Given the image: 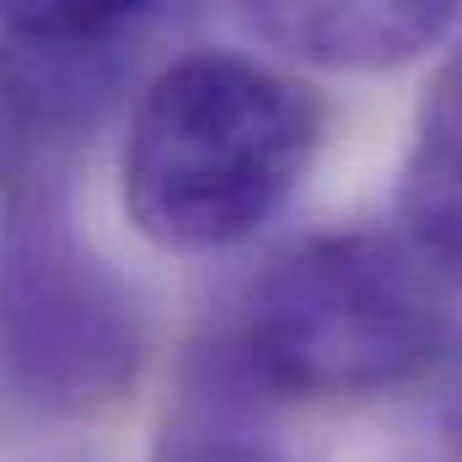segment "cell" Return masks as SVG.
Segmentation results:
<instances>
[{"label": "cell", "mask_w": 462, "mask_h": 462, "mask_svg": "<svg viewBox=\"0 0 462 462\" xmlns=\"http://www.w3.org/2000/svg\"><path fill=\"white\" fill-rule=\"evenodd\" d=\"M38 145H43V118L32 108V92L22 81V70L0 49V183L27 178Z\"/></svg>", "instance_id": "cell-8"}, {"label": "cell", "mask_w": 462, "mask_h": 462, "mask_svg": "<svg viewBox=\"0 0 462 462\" xmlns=\"http://www.w3.org/2000/svg\"><path fill=\"white\" fill-rule=\"evenodd\" d=\"M145 323L81 236L60 172H27L0 210V371L38 414H97L129 393Z\"/></svg>", "instance_id": "cell-3"}, {"label": "cell", "mask_w": 462, "mask_h": 462, "mask_svg": "<svg viewBox=\"0 0 462 462\" xmlns=\"http://www.w3.org/2000/svg\"><path fill=\"white\" fill-rule=\"evenodd\" d=\"M452 441H457V452H462V393H457V403H452Z\"/></svg>", "instance_id": "cell-9"}, {"label": "cell", "mask_w": 462, "mask_h": 462, "mask_svg": "<svg viewBox=\"0 0 462 462\" xmlns=\"http://www.w3.org/2000/svg\"><path fill=\"white\" fill-rule=\"evenodd\" d=\"M323 97L247 54L172 60L124 140V210L156 247L216 253L274 221L323 145Z\"/></svg>", "instance_id": "cell-1"}, {"label": "cell", "mask_w": 462, "mask_h": 462, "mask_svg": "<svg viewBox=\"0 0 462 462\" xmlns=\"http://www.w3.org/2000/svg\"><path fill=\"white\" fill-rule=\"evenodd\" d=\"M258 398L194 349L178 403L167 409L151 462H296L263 425Z\"/></svg>", "instance_id": "cell-6"}, {"label": "cell", "mask_w": 462, "mask_h": 462, "mask_svg": "<svg viewBox=\"0 0 462 462\" xmlns=\"http://www.w3.org/2000/svg\"><path fill=\"white\" fill-rule=\"evenodd\" d=\"M403 242L452 285H462V54H452L420 114L398 183Z\"/></svg>", "instance_id": "cell-5"}, {"label": "cell", "mask_w": 462, "mask_h": 462, "mask_svg": "<svg viewBox=\"0 0 462 462\" xmlns=\"http://www.w3.org/2000/svg\"><path fill=\"white\" fill-rule=\"evenodd\" d=\"M242 27L291 60L323 70H393L436 49L457 27V5L403 0V5H247Z\"/></svg>", "instance_id": "cell-4"}, {"label": "cell", "mask_w": 462, "mask_h": 462, "mask_svg": "<svg viewBox=\"0 0 462 462\" xmlns=\"http://www.w3.org/2000/svg\"><path fill=\"white\" fill-rule=\"evenodd\" d=\"M452 339L457 307L447 274L409 242L339 231L280 253L199 355L269 403L403 387L425 376Z\"/></svg>", "instance_id": "cell-2"}, {"label": "cell", "mask_w": 462, "mask_h": 462, "mask_svg": "<svg viewBox=\"0 0 462 462\" xmlns=\"http://www.w3.org/2000/svg\"><path fill=\"white\" fill-rule=\"evenodd\" d=\"M156 5H0V38L11 43H134Z\"/></svg>", "instance_id": "cell-7"}]
</instances>
